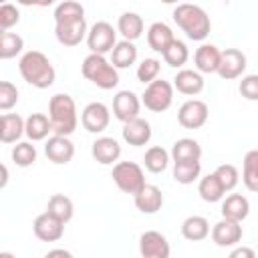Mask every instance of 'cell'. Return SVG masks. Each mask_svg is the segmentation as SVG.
<instances>
[{"label": "cell", "instance_id": "d4e9b609", "mask_svg": "<svg viewBox=\"0 0 258 258\" xmlns=\"http://www.w3.org/2000/svg\"><path fill=\"white\" fill-rule=\"evenodd\" d=\"M173 163L177 161H200L202 157V147L196 139L191 137H181L177 139L173 145H171V151H169Z\"/></svg>", "mask_w": 258, "mask_h": 258}, {"label": "cell", "instance_id": "8fae6325", "mask_svg": "<svg viewBox=\"0 0 258 258\" xmlns=\"http://www.w3.org/2000/svg\"><path fill=\"white\" fill-rule=\"evenodd\" d=\"M139 254L141 258H169L171 248L161 232L147 230L139 236Z\"/></svg>", "mask_w": 258, "mask_h": 258}, {"label": "cell", "instance_id": "f6af8a7d", "mask_svg": "<svg viewBox=\"0 0 258 258\" xmlns=\"http://www.w3.org/2000/svg\"><path fill=\"white\" fill-rule=\"evenodd\" d=\"M6 181H8V169H6V165H2V183H0V185L4 187Z\"/></svg>", "mask_w": 258, "mask_h": 258}, {"label": "cell", "instance_id": "e575fe53", "mask_svg": "<svg viewBox=\"0 0 258 258\" xmlns=\"http://www.w3.org/2000/svg\"><path fill=\"white\" fill-rule=\"evenodd\" d=\"M161 56H163L165 64H169V67L181 71V67L189 60V48H187V44H185L183 40H177V38H175V40L171 42V46H169Z\"/></svg>", "mask_w": 258, "mask_h": 258}, {"label": "cell", "instance_id": "cb8c5ba5", "mask_svg": "<svg viewBox=\"0 0 258 258\" xmlns=\"http://www.w3.org/2000/svg\"><path fill=\"white\" fill-rule=\"evenodd\" d=\"M26 119L18 113H4L0 117V141L2 143H16L24 135Z\"/></svg>", "mask_w": 258, "mask_h": 258}, {"label": "cell", "instance_id": "7a4b0ae2", "mask_svg": "<svg viewBox=\"0 0 258 258\" xmlns=\"http://www.w3.org/2000/svg\"><path fill=\"white\" fill-rule=\"evenodd\" d=\"M173 20L185 32V36L189 40L202 42L204 38H208L210 30H212L210 16L198 4H187V2L185 4H177L173 8Z\"/></svg>", "mask_w": 258, "mask_h": 258}, {"label": "cell", "instance_id": "f35d334b", "mask_svg": "<svg viewBox=\"0 0 258 258\" xmlns=\"http://www.w3.org/2000/svg\"><path fill=\"white\" fill-rule=\"evenodd\" d=\"M214 173L218 175V179L222 181V185H224L226 191H232V189L238 185V181H240L238 167L232 165V163H222V165H218Z\"/></svg>", "mask_w": 258, "mask_h": 258}, {"label": "cell", "instance_id": "2e32d148", "mask_svg": "<svg viewBox=\"0 0 258 258\" xmlns=\"http://www.w3.org/2000/svg\"><path fill=\"white\" fill-rule=\"evenodd\" d=\"M210 234H212V242L216 246L230 248V246H236L242 240V226H240V222H232V220L222 218L220 222L214 224Z\"/></svg>", "mask_w": 258, "mask_h": 258}, {"label": "cell", "instance_id": "d6986e66", "mask_svg": "<svg viewBox=\"0 0 258 258\" xmlns=\"http://www.w3.org/2000/svg\"><path fill=\"white\" fill-rule=\"evenodd\" d=\"M173 89H177L181 95L194 97L204 91V77L196 69H181L173 77Z\"/></svg>", "mask_w": 258, "mask_h": 258}, {"label": "cell", "instance_id": "f1b7e54d", "mask_svg": "<svg viewBox=\"0 0 258 258\" xmlns=\"http://www.w3.org/2000/svg\"><path fill=\"white\" fill-rule=\"evenodd\" d=\"M198 194H200V198H202L204 202L214 204V202H220V200L226 196V189H224V185H222V181L218 179L216 173H208V175H204V177L200 179V183H198Z\"/></svg>", "mask_w": 258, "mask_h": 258}, {"label": "cell", "instance_id": "9c48e42d", "mask_svg": "<svg viewBox=\"0 0 258 258\" xmlns=\"http://www.w3.org/2000/svg\"><path fill=\"white\" fill-rule=\"evenodd\" d=\"M109 121H111V111L101 101L89 103L81 113V125L89 133H103L109 127Z\"/></svg>", "mask_w": 258, "mask_h": 258}, {"label": "cell", "instance_id": "b9f144b4", "mask_svg": "<svg viewBox=\"0 0 258 258\" xmlns=\"http://www.w3.org/2000/svg\"><path fill=\"white\" fill-rule=\"evenodd\" d=\"M238 91L246 101H258V75L242 77V81L238 85Z\"/></svg>", "mask_w": 258, "mask_h": 258}, {"label": "cell", "instance_id": "603a6c76", "mask_svg": "<svg viewBox=\"0 0 258 258\" xmlns=\"http://www.w3.org/2000/svg\"><path fill=\"white\" fill-rule=\"evenodd\" d=\"M123 139H125V143L133 145V147L147 145L149 139H151V125H149V121L137 117V119L125 123L123 125Z\"/></svg>", "mask_w": 258, "mask_h": 258}, {"label": "cell", "instance_id": "60d3db41", "mask_svg": "<svg viewBox=\"0 0 258 258\" xmlns=\"http://www.w3.org/2000/svg\"><path fill=\"white\" fill-rule=\"evenodd\" d=\"M18 20H20V10L14 4H10V2L0 4V28H2V32H8V28L18 24Z\"/></svg>", "mask_w": 258, "mask_h": 258}, {"label": "cell", "instance_id": "8992f818", "mask_svg": "<svg viewBox=\"0 0 258 258\" xmlns=\"http://www.w3.org/2000/svg\"><path fill=\"white\" fill-rule=\"evenodd\" d=\"M171 103H173V83L163 79L149 83L141 95V105H145V109H149L151 113H163L171 107Z\"/></svg>", "mask_w": 258, "mask_h": 258}, {"label": "cell", "instance_id": "8d00e7d4", "mask_svg": "<svg viewBox=\"0 0 258 258\" xmlns=\"http://www.w3.org/2000/svg\"><path fill=\"white\" fill-rule=\"evenodd\" d=\"M10 157H12V161H14L18 167H30V165H34V161H36V147H34L30 141H18V143L12 147Z\"/></svg>", "mask_w": 258, "mask_h": 258}, {"label": "cell", "instance_id": "5b68a950", "mask_svg": "<svg viewBox=\"0 0 258 258\" xmlns=\"http://www.w3.org/2000/svg\"><path fill=\"white\" fill-rule=\"evenodd\" d=\"M115 185L129 196H137L143 187H145V175L139 163L135 161H119L113 165V173H111Z\"/></svg>", "mask_w": 258, "mask_h": 258}, {"label": "cell", "instance_id": "6da1fadb", "mask_svg": "<svg viewBox=\"0 0 258 258\" xmlns=\"http://www.w3.org/2000/svg\"><path fill=\"white\" fill-rule=\"evenodd\" d=\"M18 71H20V77L36 89H48L56 81V71H54L52 62L40 50L24 52L18 60Z\"/></svg>", "mask_w": 258, "mask_h": 258}, {"label": "cell", "instance_id": "7402d4cb", "mask_svg": "<svg viewBox=\"0 0 258 258\" xmlns=\"http://www.w3.org/2000/svg\"><path fill=\"white\" fill-rule=\"evenodd\" d=\"M173 40H175V34L165 22H153L147 28V44L151 50H155L159 54H163L171 46Z\"/></svg>", "mask_w": 258, "mask_h": 258}, {"label": "cell", "instance_id": "d6a6232c", "mask_svg": "<svg viewBox=\"0 0 258 258\" xmlns=\"http://www.w3.org/2000/svg\"><path fill=\"white\" fill-rule=\"evenodd\" d=\"M169 157H171V155H169L167 149H163L161 145H153V147H149V149L145 151V155H143L145 169L151 171V173H161V171L167 169Z\"/></svg>", "mask_w": 258, "mask_h": 258}, {"label": "cell", "instance_id": "74e56055", "mask_svg": "<svg viewBox=\"0 0 258 258\" xmlns=\"http://www.w3.org/2000/svg\"><path fill=\"white\" fill-rule=\"evenodd\" d=\"M159 71H161V62L157 58H143L139 64H137V81L143 83L145 87L153 81H157L159 77Z\"/></svg>", "mask_w": 258, "mask_h": 258}, {"label": "cell", "instance_id": "d590c367", "mask_svg": "<svg viewBox=\"0 0 258 258\" xmlns=\"http://www.w3.org/2000/svg\"><path fill=\"white\" fill-rule=\"evenodd\" d=\"M24 48V40L20 34L16 32H2L0 34V58L8 60L14 58L16 54H20Z\"/></svg>", "mask_w": 258, "mask_h": 258}, {"label": "cell", "instance_id": "7c38bea8", "mask_svg": "<svg viewBox=\"0 0 258 258\" xmlns=\"http://www.w3.org/2000/svg\"><path fill=\"white\" fill-rule=\"evenodd\" d=\"M139 109H141V99L133 91H129V89L119 91L113 97V115L123 125L133 121V119H137L139 117Z\"/></svg>", "mask_w": 258, "mask_h": 258}, {"label": "cell", "instance_id": "4316f807", "mask_svg": "<svg viewBox=\"0 0 258 258\" xmlns=\"http://www.w3.org/2000/svg\"><path fill=\"white\" fill-rule=\"evenodd\" d=\"M117 30L121 32L123 40L135 42L143 34V18L137 12H123L117 20Z\"/></svg>", "mask_w": 258, "mask_h": 258}, {"label": "cell", "instance_id": "836d02e7", "mask_svg": "<svg viewBox=\"0 0 258 258\" xmlns=\"http://www.w3.org/2000/svg\"><path fill=\"white\" fill-rule=\"evenodd\" d=\"M202 163L200 161H177L173 163V179L181 185H189L200 177Z\"/></svg>", "mask_w": 258, "mask_h": 258}, {"label": "cell", "instance_id": "1f68e13d", "mask_svg": "<svg viewBox=\"0 0 258 258\" xmlns=\"http://www.w3.org/2000/svg\"><path fill=\"white\" fill-rule=\"evenodd\" d=\"M46 212L67 224V222L73 218V214H75V206H73V200H71L69 196H64V194H54V196L48 198Z\"/></svg>", "mask_w": 258, "mask_h": 258}, {"label": "cell", "instance_id": "ac0fdd59", "mask_svg": "<svg viewBox=\"0 0 258 258\" xmlns=\"http://www.w3.org/2000/svg\"><path fill=\"white\" fill-rule=\"evenodd\" d=\"M220 60H222V50L216 44H202L194 52V64L200 75L218 73Z\"/></svg>", "mask_w": 258, "mask_h": 258}, {"label": "cell", "instance_id": "83f0119b", "mask_svg": "<svg viewBox=\"0 0 258 258\" xmlns=\"http://www.w3.org/2000/svg\"><path fill=\"white\" fill-rule=\"evenodd\" d=\"M181 234L189 242H200L210 236V222L204 216H189L181 224Z\"/></svg>", "mask_w": 258, "mask_h": 258}, {"label": "cell", "instance_id": "30bf717a", "mask_svg": "<svg viewBox=\"0 0 258 258\" xmlns=\"http://www.w3.org/2000/svg\"><path fill=\"white\" fill-rule=\"evenodd\" d=\"M208 117H210L208 105L204 101H200V99L185 101L179 107V111H177V121L185 129H200V127H204Z\"/></svg>", "mask_w": 258, "mask_h": 258}, {"label": "cell", "instance_id": "277c9868", "mask_svg": "<svg viewBox=\"0 0 258 258\" xmlns=\"http://www.w3.org/2000/svg\"><path fill=\"white\" fill-rule=\"evenodd\" d=\"M81 73L87 81L105 91L115 89L119 85V71L111 64V60H107L101 54H87L81 64Z\"/></svg>", "mask_w": 258, "mask_h": 258}, {"label": "cell", "instance_id": "bcb514c9", "mask_svg": "<svg viewBox=\"0 0 258 258\" xmlns=\"http://www.w3.org/2000/svg\"><path fill=\"white\" fill-rule=\"evenodd\" d=\"M0 258H16V256L10 254V252H0Z\"/></svg>", "mask_w": 258, "mask_h": 258}, {"label": "cell", "instance_id": "52a82bcc", "mask_svg": "<svg viewBox=\"0 0 258 258\" xmlns=\"http://www.w3.org/2000/svg\"><path fill=\"white\" fill-rule=\"evenodd\" d=\"M89 34L85 14L83 16H69L54 20V36L62 46H77Z\"/></svg>", "mask_w": 258, "mask_h": 258}, {"label": "cell", "instance_id": "7bdbcfd3", "mask_svg": "<svg viewBox=\"0 0 258 258\" xmlns=\"http://www.w3.org/2000/svg\"><path fill=\"white\" fill-rule=\"evenodd\" d=\"M228 258H256V252L248 246H236Z\"/></svg>", "mask_w": 258, "mask_h": 258}, {"label": "cell", "instance_id": "e0dca14e", "mask_svg": "<svg viewBox=\"0 0 258 258\" xmlns=\"http://www.w3.org/2000/svg\"><path fill=\"white\" fill-rule=\"evenodd\" d=\"M44 153L52 163L67 165L75 155V145L64 135H52V137H48V141L44 145Z\"/></svg>", "mask_w": 258, "mask_h": 258}, {"label": "cell", "instance_id": "ab89813d", "mask_svg": "<svg viewBox=\"0 0 258 258\" xmlns=\"http://www.w3.org/2000/svg\"><path fill=\"white\" fill-rule=\"evenodd\" d=\"M16 103H18V89H16V85L10 83V81H2L0 83V109L2 111H10Z\"/></svg>", "mask_w": 258, "mask_h": 258}, {"label": "cell", "instance_id": "4fadbf2b", "mask_svg": "<svg viewBox=\"0 0 258 258\" xmlns=\"http://www.w3.org/2000/svg\"><path fill=\"white\" fill-rule=\"evenodd\" d=\"M32 232L40 242H58L64 234V222H60L48 212H42L40 216L34 218Z\"/></svg>", "mask_w": 258, "mask_h": 258}, {"label": "cell", "instance_id": "4dcf8cb0", "mask_svg": "<svg viewBox=\"0 0 258 258\" xmlns=\"http://www.w3.org/2000/svg\"><path fill=\"white\" fill-rule=\"evenodd\" d=\"M242 181L248 191L258 194V149H250L242 163Z\"/></svg>", "mask_w": 258, "mask_h": 258}, {"label": "cell", "instance_id": "f546056e", "mask_svg": "<svg viewBox=\"0 0 258 258\" xmlns=\"http://www.w3.org/2000/svg\"><path fill=\"white\" fill-rule=\"evenodd\" d=\"M135 60H137V46L129 40H119L111 52V64L119 71V69H129L131 64H135Z\"/></svg>", "mask_w": 258, "mask_h": 258}, {"label": "cell", "instance_id": "ffe728a7", "mask_svg": "<svg viewBox=\"0 0 258 258\" xmlns=\"http://www.w3.org/2000/svg\"><path fill=\"white\" fill-rule=\"evenodd\" d=\"M133 202H135V208L141 214H155L163 206V194L157 185L145 183V187L137 196H133Z\"/></svg>", "mask_w": 258, "mask_h": 258}, {"label": "cell", "instance_id": "ee69618b", "mask_svg": "<svg viewBox=\"0 0 258 258\" xmlns=\"http://www.w3.org/2000/svg\"><path fill=\"white\" fill-rule=\"evenodd\" d=\"M44 258H75L69 250H62V248H54V250H50Z\"/></svg>", "mask_w": 258, "mask_h": 258}, {"label": "cell", "instance_id": "3957f363", "mask_svg": "<svg viewBox=\"0 0 258 258\" xmlns=\"http://www.w3.org/2000/svg\"><path fill=\"white\" fill-rule=\"evenodd\" d=\"M48 119L52 123L54 135H64L69 137L79 123L77 117V105L75 99L67 93H56L48 101Z\"/></svg>", "mask_w": 258, "mask_h": 258}, {"label": "cell", "instance_id": "44dd1931", "mask_svg": "<svg viewBox=\"0 0 258 258\" xmlns=\"http://www.w3.org/2000/svg\"><path fill=\"white\" fill-rule=\"evenodd\" d=\"M250 214V202L242 194H230L222 202V218L232 220V222H244Z\"/></svg>", "mask_w": 258, "mask_h": 258}, {"label": "cell", "instance_id": "484cf974", "mask_svg": "<svg viewBox=\"0 0 258 258\" xmlns=\"http://www.w3.org/2000/svg\"><path fill=\"white\" fill-rule=\"evenodd\" d=\"M52 131V123L44 113H30L26 117V127H24V135L30 141H42L48 137V133Z\"/></svg>", "mask_w": 258, "mask_h": 258}, {"label": "cell", "instance_id": "9a60e30c", "mask_svg": "<svg viewBox=\"0 0 258 258\" xmlns=\"http://www.w3.org/2000/svg\"><path fill=\"white\" fill-rule=\"evenodd\" d=\"M91 155L97 163L101 165H113V163H119V157H121V145L115 137H97L91 145Z\"/></svg>", "mask_w": 258, "mask_h": 258}, {"label": "cell", "instance_id": "5bb4252c", "mask_svg": "<svg viewBox=\"0 0 258 258\" xmlns=\"http://www.w3.org/2000/svg\"><path fill=\"white\" fill-rule=\"evenodd\" d=\"M246 64H248V60H246V54L242 50H238V48H226V50H222V60H220L218 75L224 81L238 79L246 71Z\"/></svg>", "mask_w": 258, "mask_h": 258}, {"label": "cell", "instance_id": "ba28073f", "mask_svg": "<svg viewBox=\"0 0 258 258\" xmlns=\"http://www.w3.org/2000/svg\"><path fill=\"white\" fill-rule=\"evenodd\" d=\"M87 46H89L91 54L105 56L107 52H113V48L117 46V30L113 28V24H109L105 20L95 22L87 34Z\"/></svg>", "mask_w": 258, "mask_h": 258}]
</instances>
